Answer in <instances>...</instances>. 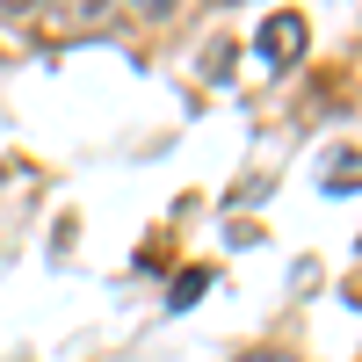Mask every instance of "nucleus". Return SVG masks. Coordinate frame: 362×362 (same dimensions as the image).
I'll return each mask as SVG.
<instances>
[{"label": "nucleus", "mask_w": 362, "mask_h": 362, "mask_svg": "<svg viewBox=\"0 0 362 362\" xmlns=\"http://www.w3.org/2000/svg\"><path fill=\"white\" fill-rule=\"evenodd\" d=\"M319 181H326L334 196H355V189H362V145H341V153L326 160V174H319Z\"/></svg>", "instance_id": "3"}, {"label": "nucleus", "mask_w": 362, "mask_h": 362, "mask_svg": "<svg viewBox=\"0 0 362 362\" xmlns=\"http://www.w3.org/2000/svg\"><path fill=\"white\" fill-rule=\"evenodd\" d=\"M232 362H297V355H276V348H247V355H232Z\"/></svg>", "instance_id": "5"}, {"label": "nucleus", "mask_w": 362, "mask_h": 362, "mask_svg": "<svg viewBox=\"0 0 362 362\" xmlns=\"http://www.w3.org/2000/svg\"><path fill=\"white\" fill-rule=\"evenodd\" d=\"M305 44H312V29H305V15H297V8L261 15V29H254V51L268 58V66H297V58H305Z\"/></svg>", "instance_id": "2"}, {"label": "nucleus", "mask_w": 362, "mask_h": 362, "mask_svg": "<svg viewBox=\"0 0 362 362\" xmlns=\"http://www.w3.org/2000/svg\"><path fill=\"white\" fill-rule=\"evenodd\" d=\"M44 44H95V37H116L124 29V8L116 0H73V8H29L22 15Z\"/></svg>", "instance_id": "1"}, {"label": "nucleus", "mask_w": 362, "mask_h": 362, "mask_svg": "<svg viewBox=\"0 0 362 362\" xmlns=\"http://www.w3.org/2000/svg\"><path fill=\"white\" fill-rule=\"evenodd\" d=\"M203 290H210V268H189V276H174V312H189Z\"/></svg>", "instance_id": "4"}]
</instances>
